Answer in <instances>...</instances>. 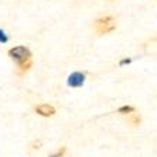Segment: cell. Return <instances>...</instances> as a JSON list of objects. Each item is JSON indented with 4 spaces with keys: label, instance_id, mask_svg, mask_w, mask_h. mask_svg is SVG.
I'll return each mask as SVG.
<instances>
[{
    "label": "cell",
    "instance_id": "cell-1",
    "mask_svg": "<svg viewBox=\"0 0 157 157\" xmlns=\"http://www.w3.org/2000/svg\"><path fill=\"white\" fill-rule=\"evenodd\" d=\"M9 55L13 61H16L17 64V74L23 75L31 68L33 65V59H31V51L27 47L18 45V47L10 48L9 50Z\"/></svg>",
    "mask_w": 157,
    "mask_h": 157
},
{
    "label": "cell",
    "instance_id": "cell-2",
    "mask_svg": "<svg viewBox=\"0 0 157 157\" xmlns=\"http://www.w3.org/2000/svg\"><path fill=\"white\" fill-rule=\"evenodd\" d=\"M115 27H116V23H115V18L112 16L99 17L95 21V31L99 36H103V34H108L110 31H113Z\"/></svg>",
    "mask_w": 157,
    "mask_h": 157
},
{
    "label": "cell",
    "instance_id": "cell-3",
    "mask_svg": "<svg viewBox=\"0 0 157 157\" xmlns=\"http://www.w3.org/2000/svg\"><path fill=\"white\" fill-rule=\"evenodd\" d=\"M34 110H36V113H38L40 116H44V117H51L55 115V108L52 105H47V103L36 106Z\"/></svg>",
    "mask_w": 157,
    "mask_h": 157
},
{
    "label": "cell",
    "instance_id": "cell-4",
    "mask_svg": "<svg viewBox=\"0 0 157 157\" xmlns=\"http://www.w3.org/2000/svg\"><path fill=\"white\" fill-rule=\"evenodd\" d=\"M85 81V75L81 72H74L70 75V78H68V85L72 88H78L81 86V85L84 84Z\"/></svg>",
    "mask_w": 157,
    "mask_h": 157
},
{
    "label": "cell",
    "instance_id": "cell-5",
    "mask_svg": "<svg viewBox=\"0 0 157 157\" xmlns=\"http://www.w3.org/2000/svg\"><path fill=\"white\" fill-rule=\"evenodd\" d=\"M144 52L147 55H157V38H151L144 44Z\"/></svg>",
    "mask_w": 157,
    "mask_h": 157
},
{
    "label": "cell",
    "instance_id": "cell-6",
    "mask_svg": "<svg viewBox=\"0 0 157 157\" xmlns=\"http://www.w3.org/2000/svg\"><path fill=\"white\" fill-rule=\"evenodd\" d=\"M126 121H128L132 126H137V124L140 123V121H142V119H140L139 113H136V110H135V112H132V113L126 115Z\"/></svg>",
    "mask_w": 157,
    "mask_h": 157
},
{
    "label": "cell",
    "instance_id": "cell-7",
    "mask_svg": "<svg viewBox=\"0 0 157 157\" xmlns=\"http://www.w3.org/2000/svg\"><path fill=\"white\" fill-rule=\"evenodd\" d=\"M132 112H135V108L133 106H122L117 109V113H122V115H129Z\"/></svg>",
    "mask_w": 157,
    "mask_h": 157
},
{
    "label": "cell",
    "instance_id": "cell-8",
    "mask_svg": "<svg viewBox=\"0 0 157 157\" xmlns=\"http://www.w3.org/2000/svg\"><path fill=\"white\" fill-rule=\"evenodd\" d=\"M64 153H65V147H61L59 151H57L55 154H52V156H50V157H64Z\"/></svg>",
    "mask_w": 157,
    "mask_h": 157
},
{
    "label": "cell",
    "instance_id": "cell-9",
    "mask_svg": "<svg viewBox=\"0 0 157 157\" xmlns=\"http://www.w3.org/2000/svg\"><path fill=\"white\" fill-rule=\"evenodd\" d=\"M6 41H7V37H6L4 31H2V30H0V43H6Z\"/></svg>",
    "mask_w": 157,
    "mask_h": 157
},
{
    "label": "cell",
    "instance_id": "cell-10",
    "mask_svg": "<svg viewBox=\"0 0 157 157\" xmlns=\"http://www.w3.org/2000/svg\"><path fill=\"white\" fill-rule=\"evenodd\" d=\"M129 62H130V59H123L121 64H129Z\"/></svg>",
    "mask_w": 157,
    "mask_h": 157
}]
</instances>
